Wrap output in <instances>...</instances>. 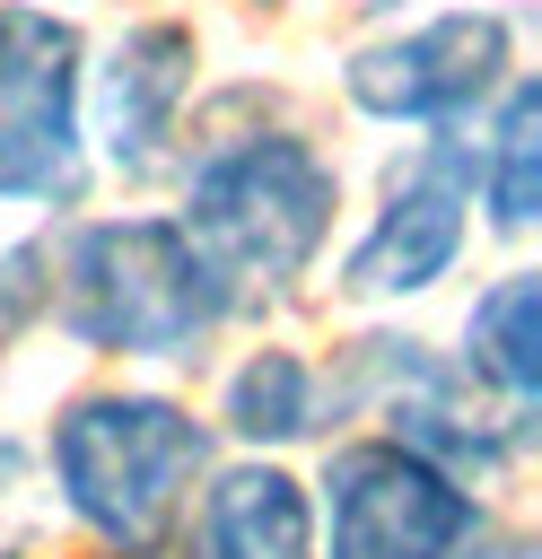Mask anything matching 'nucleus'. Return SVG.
Segmentation results:
<instances>
[{"label":"nucleus","mask_w":542,"mask_h":559,"mask_svg":"<svg viewBox=\"0 0 542 559\" xmlns=\"http://www.w3.org/2000/svg\"><path fill=\"white\" fill-rule=\"evenodd\" d=\"M184 550L192 559H315V489L280 454L210 463L184 515Z\"/></svg>","instance_id":"nucleus-10"},{"label":"nucleus","mask_w":542,"mask_h":559,"mask_svg":"<svg viewBox=\"0 0 542 559\" xmlns=\"http://www.w3.org/2000/svg\"><path fill=\"white\" fill-rule=\"evenodd\" d=\"M201 96L192 17H131L105 52H87V166L114 183H157L184 157V114Z\"/></svg>","instance_id":"nucleus-9"},{"label":"nucleus","mask_w":542,"mask_h":559,"mask_svg":"<svg viewBox=\"0 0 542 559\" xmlns=\"http://www.w3.org/2000/svg\"><path fill=\"white\" fill-rule=\"evenodd\" d=\"M463 253H472V131H411L385 157L376 201L332 262V288L350 306L385 314V306L446 288L463 271Z\"/></svg>","instance_id":"nucleus-7"},{"label":"nucleus","mask_w":542,"mask_h":559,"mask_svg":"<svg viewBox=\"0 0 542 559\" xmlns=\"http://www.w3.org/2000/svg\"><path fill=\"white\" fill-rule=\"evenodd\" d=\"M87 26L52 0H0V210L70 218L87 166Z\"/></svg>","instance_id":"nucleus-5"},{"label":"nucleus","mask_w":542,"mask_h":559,"mask_svg":"<svg viewBox=\"0 0 542 559\" xmlns=\"http://www.w3.org/2000/svg\"><path fill=\"white\" fill-rule=\"evenodd\" d=\"M323 376H332V411H341V419H367V437H393V445L428 454L437 472H455V480H472V489L507 480V472L525 463V445H533V428L507 419V411L455 367V349H437V341H420V332H393V323L350 332Z\"/></svg>","instance_id":"nucleus-4"},{"label":"nucleus","mask_w":542,"mask_h":559,"mask_svg":"<svg viewBox=\"0 0 542 559\" xmlns=\"http://www.w3.org/2000/svg\"><path fill=\"white\" fill-rule=\"evenodd\" d=\"M516 70H525L516 61V17L490 9V0H463V9L367 35L341 61V105L358 122H385V131H472L481 105Z\"/></svg>","instance_id":"nucleus-8"},{"label":"nucleus","mask_w":542,"mask_h":559,"mask_svg":"<svg viewBox=\"0 0 542 559\" xmlns=\"http://www.w3.org/2000/svg\"><path fill=\"white\" fill-rule=\"evenodd\" d=\"M157 559H192V550H184V542H175V550H157Z\"/></svg>","instance_id":"nucleus-18"},{"label":"nucleus","mask_w":542,"mask_h":559,"mask_svg":"<svg viewBox=\"0 0 542 559\" xmlns=\"http://www.w3.org/2000/svg\"><path fill=\"white\" fill-rule=\"evenodd\" d=\"M341 411H332V376L315 349L297 341H254L227 376H219V419L210 437L245 445V454H288V445H315L332 437Z\"/></svg>","instance_id":"nucleus-11"},{"label":"nucleus","mask_w":542,"mask_h":559,"mask_svg":"<svg viewBox=\"0 0 542 559\" xmlns=\"http://www.w3.org/2000/svg\"><path fill=\"white\" fill-rule=\"evenodd\" d=\"M455 367L507 411V419H542V271L507 262L498 280H481V297L463 306L455 332Z\"/></svg>","instance_id":"nucleus-12"},{"label":"nucleus","mask_w":542,"mask_h":559,"mask_svg":"<svg viewBox=\"0 0 542 559\" xmlns=\"http://www.w3.org/2000/svg\"><path fill=\"white\" fill-rule=\"evenodd\" d=\"M245 9H288V0H245Z\"/></svg>","instance_id":"nucleus-17"},{"label":"nucleus","mask_w":542,"mask_h":559,"mask_svg":"<svg viewBox=\"0 0 542 559\" xmlns=\"http://www.w3.org/2000/svg\"><path fill=\"white\" fill-rule=\"evenodd\" d=\"M350 9H367V17H393V9H402V0H350Z\"/></svg>","instance_id":"nucleus-16"},{"label":"nucleus","mask_w":542,"mask_h":559,"mask_svg":"<svg viewBox=\"0 0 542 559\" xmlns=\"http://www.w3.org/2000/svg\"><path fill=\"white\" fill-rule=\"evenodd\" d=\"M175 227L201 245L236 314L297 297L341 227V157L297 122H210L175 157Z\"/></svg>","instance_id":"nucleus-1"},{"label":"nucleus","mask_w":542,"mask_h":559,"mask_svg":"<svg viewBox=\"0 0 542 559\" xmlns=\"http://www.w3.org/2000/svg\"><path fill=\"white\" fill-rule=\"evenodd\" d=\"M44 323L87 358L192 367L236 323V297L175 210H96L44 236Z\"/></svg>","instance_id":"nucleus-2"},{"label":"nucleus","mask_w":542,"mask_h":559,"mask_svg":"<svg viewBox=\"0 0 542 559\" xmlns=\"http://www.w3.org/2000/svg\"><path fill=\"white\" fill-rule=\"evenodd\" d=\"M210 463H219L210 419L157 384H87L44 428V480L105 559L175 550Z\"/></svg>","instance_id":"nucleus-3"},{"label":"nucleus","mask_w":542,"mask_h":559,"mask_svg":"<svg viewBox=\"0 0 542 559\" xmlns=\"http://www.w3.org/2000/svg\"><path fill=\"white\" fill-rule=\"evenodd\" d=\"M481 559H542V550H533V542H525V533H507V542H490V550H481Z\"/></svg>","instance_id":"nucleus-15"},{"label":"nucleus","mask_w":542,"mask_h":559,"mask_svg":"<svg viewBox=\"0 0 542 559\" xmlns=\"http://www.w3.org/2000/svg\"><path fill=\"white\" fill-rule=\"evenodd\" d=\"M472 210L507 245H525L542 227V87H533V70H516L472 122Z\"/></svg>","instance_id":"nucleus-13"},{"label":"nucleus","mask_w":542,"mask_h":559,"mask_svg":"<svg viewBox=\"0 0 542 559\" xmlns=\"http://www.w3.org/2000/svg\"><path fill=\"white\" fill-rule=\"evenodd\" d=\"M315 489V559H481L490 498L393 437H332Z\"/></svg>","instance_id":"nucleus-6"},{"label":"nucleus","mask_w":542,"mask_h":559,"mask_svg":"<svg viewBox=\"0 0 542 559\" xmlns=\"http://www.w3.org/2000/svg\"><path fill=\"white\" fill-rule=\"evenodd\" d=\"M44 323V227L0 236V358Z\"/></svg>","instance_id":"nucleus-14"}]
</instances>
